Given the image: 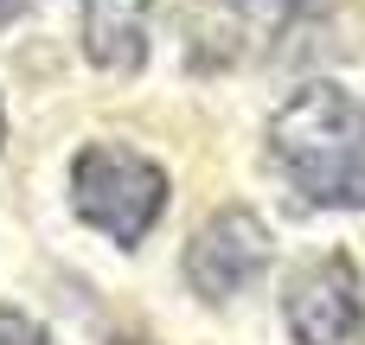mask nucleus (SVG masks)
Here are the masks:
<instances>
[{"label":"nucleus","instance_id":"obj_7","mask_svg":"<svg viewBox=\"0 0 365 345\" xmlns=\"http://www.w3.org/2000/svg\"><path fill=\"white\" fill-rule=\"evenodd\" d=\"M244 6H257V13H269V19H282V26H289V19H302V13H314L321 0H244Z\"/></svg>","mask_w":365,"mask_h":345},{"label":"nucleus","instance_id":"obj_3","mask_svg":"<svg viewBox=\"0 0 365 345\" xmlns=\"http://www.w3.org/2000/svg\"><path fill=\"white\" fill-rule=\"evenodd\" d=\"M269 262H276L269 224H263L250 205H218V211L192 230L180 269H186V288H192L205 307H231L237 294H250V288L269 275Z\"/></svg>","mask_w":365,"mask_h":345},{"label":"nucleus","instance_id":"obj_8","mask_svg":"<svg viewBox=\"0 0 365 345\" xmlns=\"http://www.w3.org/2000/svg\"><path fill=\"white\" fill-rule=\"evenodd\" d=\"M103 345H154V339H148V333H109Z\"/></svg>","mask_w":365,"mask_h":345},{"label":"nucleus","instance_id":"obj_1","mask_svg":"<svg viewBox=\"0 0 365 345\" xmlns=\"http://www.w3.org/2000/svg\"><path fill=\"white\" fill-rule=\"evenodd\" d=\"M269 160L314 211H365V96L308 83L269 115Z\"/></svg>","mask_w":365,"mask_h":345},{"label":"nucleus","instance_id":"obj_5","mask_svg":"<svg viewBox=\"0 0 365 345\" xmlns=\"http://www.w3.org/2000/svg\"><path fill=\"white\" fill-rule=\"evenodd\" d=\"M83 6V58L103 77H135L148 64L154 0H77Z\"/></svg>","mask_w":365,"mask_h":345},{"label":"nucleus","instance_id":"obj_9","mask_svg":"<svg viewBox=\"0 0 365 345\" xmlns=\"http://www.w3.org/2000/svg\"><path fill=\"white\" fill-rule=\"evenodd\" d=\"M0 147H6V109H0Z\"/></svg>","mask_w":365,"mask_h":345},{"label":"nucleus","instance_id":"obj_2","mask_svg":"<svg viewBox=\"0 0 365 345\" xmlns=\"http://www.w3.org/2000/svg\"><path fill=\"white\" fill-rule=\"evenodd\" d=\"M167 166L148 160L128 141H90L71 160V211L77 224H90L96 237H109L115 250L148 243V230L167 211Z\"/></svg>","mask_w":365,"mask_h":345},{"label":"nucleus","instance_id":"obj_4","mask_svg":"<svg viewBox=\"0 0 365 345\" xmlns=\"http://www.w3.org/2000/svg\"><path fill=\"white\" fill-rule=\"evenodd\" d=\"M282 327L295 345H365V282L346 250L308 256L282 282Z\"/></svg>","mask_w":365,"mask_h":345},{"label":"nucleus","instance_id":"obj_6","mask_svg":"<svg viewBox=\"0 0 365 345\" xmlns=\"http://www.w3.org/2000/svg\"><path fill=\"white\" fill-rule=\"evenodd\" d=\"M0 345H51V333L26 307H0Z\"/></svg>","mask_w":365,"mask_h":345}]
</instances>
